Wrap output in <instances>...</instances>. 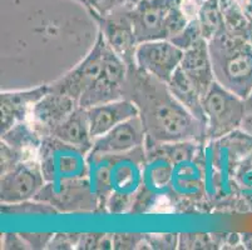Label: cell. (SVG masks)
Returning a JSON list of instances; mask_svg holds the SVG:
<instances>
[{"label":"cell","mask_w":252,"mask_h":250,"mask_svg":"<svg viewBox=\"0 0 252 250\" xmlns=\"http://www.w3.org/2000/svg\"><path fill=\"white\" fill-rule=\"evenodd\" d=\"M146 144V130L139 115L128 119L105 134L95 138L89 154H125Z\"/></svg>","instance_id":"obj_11"},{"label":"cell","mask_w":252,"mask_h":250,"mask_svg":"<svg viewBox=\"0 0 252 250\" xmlns=\"http://www.w3.org/2000/svg\"><path fill=\"white\" fill-rule=\"evenodd\" d=\"M1 248L8 250L29 249V245L22 237V234H4L1 239Z\"/></svg>","instance_id":"obj_32"},{"label":"cell","mask_w":252,"mask_h":250,"mask_svg":"<svg viewBox=\"0 0 252 250\" xmlns=\"http://www.w3.org/2000/svg\"><path fill=\"white\" fill-rule=\"evenodd\" d=\"M144 237L142 234H113V249H138Z\"/></svg>","instance_id":"obj_28"},{"label":"cell","mask_w":252,"mask_h":250,"mask_svg":"<svg viewBox=\"0 0 252 250\" xmlns=\"http://www.w3.org/2000/svg\"><path fill=\"white\" fill-rule=\"evenodd\" d=\"M0 154H1V174L6 173V171L10 170L11 168H14L15 165L24 162V160L34 159L35 158L33 154L18 150V149L4 143V141L0 143Z\"/></svg>","instance_id":"obj_25"},{"label":"cell","mask_w":252,"mask_h":250,"mask_svg":"<svg viewBox=\"0 0 252 250\" xmlns=\"http://www.w3.org/2000/svg\"><path fill=\"white\" fill-rule=\"evenodd\" d=\"M0 135H1V141L8 145L33 155L38 154L39 148L44 139L29 120L15 124L10 129Z\"/></svg>","instance_id":"obj_19"},{"label":"cell","mask_w":252,"mask_h":250,"mask_svg":"<svg viewBox=\"0 0 252 250\" xmlns=\"http://www.w3.org/2000/svg\"><path fill=\"white\" fill-rule=\"evenodd\" d=\"M54 234H22L31 249H47Z\"/></svg>","instance_id":"obj_31"},{"label":"cell","mask_w":252,"mask_h":250,"mask_svg":"<svg viewBox=\"0 0 252 250\" xmlns=\"http://www.w3.org/2000/svg\"><path fill=\"white\" fill-rule=\"evenodd\" d=\"M171 187L176 188L181 194H197L203 187L202 173L198 169V164L191 160L175 165Z\"/></svg>","instance_id":"obj_20"},{"label":"cell","mask_w":252,"mask_h":250,"mask_svg":"<svg viewBox=\"0 0 252 250\" xmlns=\"http://www.w3.org/2000/svg\"><path fill=\"white\" fill-rule=\"evenodd\" d=\"M87 114L91 125V133L95 139L113 129L118 124L139 115V111L132 100L123 98L88 108Z\"/></svg>","instance_id":"obj_15"},{"label":"cell","mask_w":252,"mask_h":250,"mask_svg":"<svg viewBox=\"0 0 252 250\" xmlns=\"http://www.w3.org/2000/svg\"><path fill=\"white\" fill-rule=\"evenodd\" d=\"M241 128L245 130V132L250 133V134L252 135V109L246 110V114H245V118H244V121H242Z\"/></svg>","instance_id":"obj_34"},{"label":"cell","mask_w":252,"mask_h":250,"mask_svg":"<svg viewBox=\"0 0 252 250\" xmlns=\"http://www.w3.org/2000/svg\"><path fill=\"white\" fill-rule=\"evenodd\" d=\"M125 98L138 108L146 130L144 146L186 140L205 144L207 140L205 124L173 98L166 83L136 65L128 66Z\"/></svg>","instance_id":"obj_1"},{"label":"cell","mask_w":252,"mask_h":250,"mask_svg":"<svg viewBox=\"0 0 252 250\" xmlns=\"http://www.w3.org/2000/svg\"><path fill=\"white\" fill-rule=\"evenodd\" d=\"M245 105H246V110L252 109V96H249V98L245 100Z\"/></svg>","instance_id":"obj_36"},{"label":"cell","mask_w":252,"mask_h":250,"mask_svg":"<svg viewBox=\"0 0 252 250\" xmlns=\"http://www.w3.org/2000/svg\"><path fill=\"white\" fill-rule=\"evenodd\" d=\"M241 243L244 249L252 250V233L241 234Z\"/></svg>","instance_id":"obj_35"},{"label":"cell","mask_w":252,"mask_h":250,"mask_svg":"<svg viewBox=\"0 0 252 250\" xmlns=\"http://www.w3.org/2000/svg\"><path fill=\"white\" fill-rule=\"evenodd\" d=\"M215 80L246 100L252 94V44L224 28L208 40Z\"/></svg>","instance_id":"obj_2"},{"label":"cell","mask_w":252,"mask_h":250,"mask_svg":"<svg viewBox=\"0 0 252 250\" xmlns=\"http://www.w3.org/2000/svg\"><path fill=\"white\" fill-rule=\"evenodd\" d=\"M81 234H56L53 235L47 249H73L77 248Z\"/></svg>","instance_id":"obj_30"},{"label":"cell","mask_w":252,"mask_h":250,"mask_svg":"<svg viewBox=\"0 0 252 250\" xmlns=\"http://www.w3.org/2000/svg\"><path fill=\"white\" fill-rule=\"evenodd\" d=\"M182 1L175 5L168 14L164 18L163 22V39L171 40L173 36L180 34L181 31L186 28V25L189 24V18L186 15V13L182 9Z\"/></svg>","instance_id":"obj_22"},{"label":"cell","mask_w":252,"mask_h":250,"mask_svg":"<svg viewBox=\"0 0 252 250\" xmlns=\"http://www.w3.org/2000/svg\"><path fill=\"white\" fill-rule=\"evenodd\" d=\"M197 1H200V3H202V1H205V0H197Z\"/></svg>","instance_id":"obj_38"},{"label":"cell","mask_w":252,"mask_h":250,"mask_svg":"<svg viewBox=\"0 0 252 250\" xmlns=\"http://www.w3.org/2000/svg\"><path fill=\"white\" fill-rule=\"evenodd\" d=\"M197 19L200 22L203 38L207 41L226 28L220 0H205V1H202L200 9H198Z\"/></svg>","instance_id":"obj_21"},{"label":"cell","mask_w":252,"mask_h":250,"mask_svg":"<svg viewBox=\"0 0 252 250\" xmlns=\"http://www.w3.org/2000/svg\"><path fill=\"white\" fill-rule=\"evenodd\" d=\"M180 66L193 83L194 86L200 90L202 96L216 82L212 59L208 49V41L206 39L183 52V58Z\"/></svg>","instance_id":"obj_16"},{"label":"cell","mask_w":252,"mask_h":250,"mask_svg":"<svg viewBox=\"0 0 252 250\" xmlns=\"http://www.w3.org/2000/svg\"><path fill=\"white\" fill-rule=\"evenodd\" d=\"M102 237H103V234H97V233L81 234L79 240H78L77 249H84V250L98 249Z\"/></svg>","instance_id":"obj_33"},{"label":"cell","mask_w":252,"mask_h":250,"mask_svg":"<svg viewBox=\"0 0 252 250\" xmlns=\"http://www.w3.org/2000/svg\"><path fill=\"white\" fill-rule=\"evenodd\" d=\"M166 84L168 86V90L173 95V98L182 107H185L186 109L189 110L197 120H200L201 123L206 125L205 110H203L202 104V94L194 86V84L189 80V78L185 74L181 66L173 73L171 79Z\"/></svg>","instance_id":"obj_18"},{"label":"cell","mask_w":252,"mask_h":250,"mask_svg":"<svg viewBox=\"0 0 252 250\" xmlns=\"http://www.w3.org/2000/svg\"><path fill=\"white\" fill-rule=\"evenodd\" d=\"M34 199L50 204L61 212L92 210L99 205L88 176L65 182L47 183Z\"/></svg>","instance_id":"obj_8"},{"label":"cell","mask_w":252,"mask_h":250,"mask_svg":"<svg viewBox=\"0 0 252 250\" xmlns=\"http://www.w3.org/2000/svg\"><path fill=\"white\" fill-rule=\"evenodd\" d=\"M207 140H217L228 133L241 128L246 114L245 100L217 82L203 95Z\"/></svg>","instance_id":"obj_3"},{"label":"cell","mask_w":252,"mask_h":250,"mask_svg":"<svg viewBox=\"0 0 252 250\" xmlns=\"http://www.w3.org/2000/svg\"><path fill=\"white\" fill-rule=\"evenodd\" d=\"M130 9L132 5H126L107 17L95 18L105 43L128 66L136 65L134 56L138 47L133 22L130 18Z\"/></svg>","instance_id":"obj_10"},{"label":"cell","mask_w":252,"mask_h":250,"mask_svg":"<svg viewBox=\"0 0 252 250\" xmlns=\"http://www.w3.org/2000/svg\"><path fill=\"white\" fill-rule=\"evenodd\" d=\"M52 135L63 143L75 146L86 154H89L93 148L94 138L91 133L87 109L78 107L61 125L56 128Z\"/></svg>","instance_id":"obj_17"},{"label":"cell","mask_w":252,"mask_h":250,"mask_svg":"<svg viewBox=\"0 0 252 250\" xmlns=\"http://www.w3.org/2000/svg\"><path fill=\"white\" fill-rule=\"evenodd\" d=\"M78 107L77 100L69 95L49 90L35 103L28 120L43 138L49 137Z\"/></svg>","instance_id":"obj_12"},{"label":"cell","mask_w":252,"mask_h":250,"mask_svg":"<svg viewBox=\"0 0 252 250\" xmlns=\"http://www.w3.org/2000/svg\"><path fill=\"white\" fill-rule=\"evenodd\" d=\"M182 58V49L176 47L171 40L158 39L139 43L136 49L134 63L139 70L167 83L180 68Z\"/></svg>","instance_id":"obj_9"},{"label":"cell","mask_w":252,"mask_h":250,"mask_svg":"<svg viewBox=\"0 0 252 250\" xmlns=\"http://www.w3.org/2000/svg\"><path fill=\"white\" fill-rule=\"evenodd\" d=\"M127 73L128 65L125 60L108 44H105L102 72L93 85L82 95L78 102L79 107L88 109L95 105L123 99Z\"/></svg>","instance_id":"obj_5"},{"label":"cell","mask_w":252,"mask_h":250,"mask_svg":"<svg viewBox=\"0 0 252 250\" xmlns=\"http://www.w3.org/2000/svg\"><path fill=\"white\" fill-rule=\"evenodd\" d=\"M50 90L49 84L39 85L28 90L1 91L0 94V115L1 125L0 134H3L13 125L28 120L29 114L38 100Z\"/></svg>","instance_id":"obj_14"},{"label":"cell","mask_w":252,"mask_h":250,"mask_svg":"<svg viewBox=\"0 0 252 250\" xmlns=\"http://www.w3.org/2000/svg\"><path fill=\"white\" fill-rule=\"evenodd\" d=\"M178 248L180 249H216L214 234H180L178 235Z\"/></svg>","instance_id":"obj_24"},{"label":"cell","mask_w":252,"mask_h":250,"mask_svg":"<svg viewBox=\"0 0 252 250\" xmlns=\"http://www.w3.org/2000/svg\"><path fill=\"white\" fill-rule=\"evenodd\" d=\"M84 151L49 135L43 139L38 160L47 183H59L88 176V160Z\"/></svg>","instance_id":"obj_4"},{"label":"cell","mask_w":252,"mask_h":250,"mask_svg":"<svg viewBox=\"0 0 252 250\" xmlns=\"http://www.w3.org/2000/svg\"><path fill=\"white\" fill-rule=\"evenodd\" d=\"M250 3H251V4H252V0H250Z\"/></svg>","instance_id":"obj_39"},{"label":"cell","mask_w":252,"mask_h":250,"mask_svg":"<svg viewBox=\"0 0 252 250\" xmlns=\"http://www.w3.org/2000/svg\"><path fill=\"white\" fill-rule=\"evenodd\" d=\"M134 195H128L122 193H112L107 199L105 206L108 208V212L112 214H122L132 209Z\"/></svg>","instance_id":"obj_27"},{"label":"cell","mask_w":252,"mask_h":250,"mask_svg":"<svg viewBox=\"0 0 252 250\" xmlns=\"http://www.w3.org/2000/svg\"><path fill=\"white\" fill-rule=\"evenodd\" d=\"M75 1H78L79 4H82V5L86 6L87 3H88V0H75Z\"/></svg>","instance_id":"obj_37"},{"label":"cell","mask_w":252,"mask_h":250,"mask_svg":"<svg viewBox=\"0 0 252 250\" xmlns=\"http://www.w3.org/2000/svg\"><path fill=\"white\" fill-rule=\"evenodd\" d=\"M182 0H141L130 9L137 41L163 39V22L168 11Z\"/></svg>","instance_id":"obj_13"},{"label":"cell","mask_w":252,"mask_h":250,"mask_svg":"<svg viewBox=\"0 0 252 250\" xmlns=\"http://www.w3.org/2000/svg\"><path fill=\"white\" fill-rule=\"evenodd\" d=\"M250 96H252V94H251V95H250Z\"/></svg>","instance_id":"obj_40"},{"label":"cell","mask_w":252,"mask_h":250,"mask_svg":"<svg viewBox=\"0 0 252 250\" xmlns=\"http://www.w3.org/2000/svg\"><path fill=\"white\" fill-rule=\"evenodd\" d=\"M128 5V0H88L86 8L93 18H103Z\"/></svg>","instance_id":"obj_26"},{"label":"cell","mask_w":252,"mask_h":250,"mask_svg":"<svg viewBox=\"0 0 252 250\" xmlns=\"http://www.w3.org/2000/svg\"><path fill=\"white\" fill-rule=\"evenodd\" d=\"M203 34L202 29H201L200 22L197 18L191 19L189 22V24L186 25V28L181 31L180 34H177L176 36L171 39V41L176 47H178L180 49H182L183 52L189 48L194 47L196 44H198L201 40H203Z\"/></svg>","instance_id":"obj_23"},{"label":"cell","mask_w":252,"mask_h":250,"mask_svg":"<svg viewBox=\"0 0 252 250\" xmlns=\"http://www.w3.org/2000/svg\"><path fill=\"white\" fill-rule=\"evenodd\" d=\"M152 249H176L178 248V235L176 234H156L146 235Z\"/></svg>","instance_id":"obj_29"},{"label":"cell","mask_w":252,"mask_h":250,"mask_svg":"<svg viewBox=\"0 0 252 250\" xmlns=\"http://www.w3.org/2000/svg\"><path fill=\"white\" fill-rule=\"evenodd\" d=\"M47 184L38 158L15 165L0 179V201L3 205L29 201Z\"/></svg>","instance_id":"obj_6"},{"label":"cell","mask_w":252,"mask_h":250,"mask_svg":"<svg viewBox=\"0 0 252 250\" xmlns=\"http://www.w3.org/2000/svg\"><path fill=\"white\" fill-rule=\"evenodd\" d=\"M105 44L107 43L99 31L94 45L87 54L86 58L67 74H64L58 80L49 84L50 90L69 95L70 98L79 102L82 95L93 85V83L97 80L102 72Z\"/></svg>","instance_id":"obj_7"}]
</instances>
